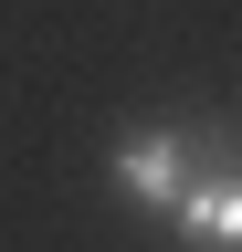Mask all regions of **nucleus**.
I'll list each match as a JSON object with an SVG mask.
<instances>
[{
	"instance_id": "1",
	"label": "nucleus",
	"mask_w": 242,
	"mask_h": 252,
	"mask_svg": "<svg viewBox=\"0 0 242 252\" xmlns=\"http://www.w3.org/2000/svg\"><path fill=\"white\" fill-rule=\"evenodd\" d=\"M116 189L147 200V210H179L200 189V137L190 126H127L116 137Z\"/></svg>"
},
{
	"instance_id": "2",
	"label": "nucleus",
	"mask_w": 242,
	"mask_h": 252,
	"mask_svg": "<svg viewBox=\"0 0 242 252\" xmlns=\"http://www.w3.org/2000/svg\"><path fill=\"white\" fill-rule=\"evenodd\" d=\"M179 242L190 252H242V168H200V189L179 200Z\"/></svg>"
}]
</instances>
